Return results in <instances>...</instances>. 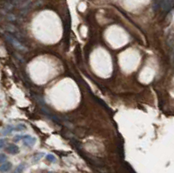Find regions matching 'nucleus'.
<instances>
[{
	"label": "nucleus",
	"mask_w": 174,
	"mask_h": 173,
	"mask_svg": "<svg viewBox=\"0 0 174 173\" xmlns=\"http://www.w3.org/2000/svg\"><path fill=\"white\" fill-rule=\"evenodd\" d=\"M5 38H6V39L17 49V50H19V51H25L26 50V48L24 46V44H22V43H20L15 37H13L12 35H10V34H6L5 35Z\"/></svg>",
	"instance_id": "obj_1"
},
{
	"label": "nucleus",
	"mask_w": 174,
	"mask_h": 173,
	"mask_svg": "<svg viewBox=\"0 0 174 173\" xmlns=\"http://www.w3.org/2000/svg\"><path fill=\"white\" fill-rule=\"evenodd\" d=\"M19 137L20 140L23 142V145L26 147H32L37 142V139L30 135H19Z\"/></svg>",
	"instance_id": "obj_2"
},
{
	"label": "nucleus",
	"mask_w": 174,
	"mask_h": 173,
	"mask_svg": "<svg viewBox=\"0 0 174 173\" xmlns=\"http://www.w3.org/2000/svg\"><path fill=\"white\" fill-rule=\"evenodd\" d=\"M5 151L6 152H8L9 154H11V155H16V154H18L20 150H19V147L14 144H10L7 145V147L5 148Z\"/></svg>",
	"instance_id": "obj_3"
},
{
	"label": "nucleus",
	"mask_w": 174,
	"mask_h": 173,
	"mask_svg": "<svg viewBox=\"0 0 174 173\" xmlns=\"http://www.w3.org/2000/svg\"><path fill=\"white\" fill-rule=\"evenodd\" d=\"M12 168V164L10 162H4L0 165V172L6 173L10 172Z\"/></svg>",
	"instance_id": "obj_4"
},
{
	"label": "nucleus",
	"mask_w": 174,
	"mask_h": 173,
	"mask_svg": "<svg viewBox=\"0 0 174 173\" xmlns=\"http://www.w3.org/2000/svg\"><path fill=\"white\" fill-rule=\"evenodd\" d=\"M173 0H163L162 1V9L164 10H169L170 9L173 8Z\"/></svg>",
	"instance_id": "obj_5"
},
{
	"label": "nucleus",
	"mask_w": 174,
	"mask_h": 173,
	"mask_svg": "<svg viewBox=\"0 0 174 173\" xmlns=\"http://www.w3.org/2000/svg\"><path fill=\"white\" fill-rule=\"evenodd\" d=\"M45 152H38V153H36V154L33 156V158H32V162H33V163L38 162L39 160H41V159L45 157Z\"/></svg>",
	"instance_id": "obj_6"
},
{
	"label": "nucleus",
	"mask_w": 174,
	"mask_h": 173,
	"mask_svg": "<svg viewBox=\"0 0 174 173\" xmlns=\"http://www.w3.org/2000/svg\"><path fill=\"white\" fill-rule=\"evenodd\" d=\"M26 129H27V127L24 124H18L17 125H13V131H24Z\"/></svg>",
	"instance_id": "obj_7"
},
{
	"label": "nucleus",
	"mask_w": 174,
	"mask_h": 173,
	"mask_svg": "<svg viewBox=\"0 0 174 173\" xmlns=\"http://www.w3.org/2000/svg\"><path fill=\"white\" fill-rule=\"evenodd\" d=\"M12 131H13V125H7V126L2 131V134H3V136H6V135H8V134H10Z\"/></svg>",
	"instance_id": "obj_8"
},
{
	"label": "nucleus",
	"mask_w": 174,
	"mask_h": 173,
	"mask_svg": "<svg viewBox=\"0 0 174 173\" xmlns=\"http://www.w3.org/2000/svg\"><path fill=\"white\" fill-rule=\"evenodd\" d=\"M25 168H26V164L22 163V164H20L19 165L17 166V168L15 170V173H23L24 171L25 170Z\"/></svg>",
	"instance_id": "obj_9"
},
{
	"label": "nucleus",
	"mask_w": 174,
	"mask_h": 173,
	"mask_svg": "<svg viewBox=\"0 0 174 173\" xmlns=\"http://www.w3.org/2000/svg\"><path fill=\"white\" fill-rule=\"evenodd\" d=\"M46 159L50 163H55L57 161V158H56V157L53 154H47L46 155Z\"/></svg>",
	"instance_id": "obj_10"
},
{
	"label": "nucleus",
	"mask_w": 174,
	"mask_h": 173,
	"mask_svg": "<svg viewBox=\"0 0 174 173\" xmlns=\"http://www.w3.org/2000/svg\"><path fill=\"white\" fill-rule=\"evenodd\" d=\"M6 160H7V156L3 153H1L0 154V164L6 162Z\"/></svg>",
	"instance_id": "obj_11"
},
{
	"label": "nucleus",
	"mask_w": 174,
	"mask_h": 173,
	"mask_svg": "<svg viewBox=\"0 0 174 173\" xmlns=\"http://www.w3.org/2000/svg\"><path fill=\"white\" fill-rule=\"evenodd\" d=\"M5 144H6V141H5V139L0 138V149L3 148V147L5 146Z\"/></svg>",
	"instance_id": "obj_12"
},
{
	"label": "nucleus",
	"mask_w": 174,
	"mask_h": 173,
	"mask_svg": "<svg viewBox=\"0 0 174 173\" xmlns=\"http://www.w3.org/2000/svg\"><path fill=\"white\" fill-rule=\"evenodd\" d=\"M48 173H54V172H48Z\"/></svg>",
	"instance_id": "obj_13"
}]
</instances>
